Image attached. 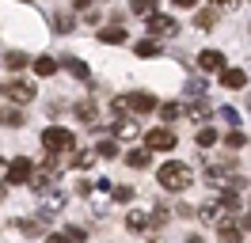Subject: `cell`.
<instances>
[{"label":"cell","mask_w":251,"mask_h":243,"mask_svg":"<svg viewBox=\"0 0 251 243\" xmlns=\"http://www.w3.org/2000/svg\"><path fill=\"white\" fill-rule=\"evenodd\" d=\"M156 179H160V186H164V190L179 194V190H187V186H190V179H194V175H190V167H187V164H179V160H168V164L156 171Z\"/></svg>","instance_id":"obj_1"},{"label":"cell","mask_w":251,"mask_h":243,"mask_svg":"<svg viewBox=\"0 0 251 243\" xmlns=\"http://www.w3.org/2000/svg\"><path fill=\"white\" fill-rule=\"evenodd\" d=\"M73 133L69 129H61V125H50L46 133H42V148L50 152V156H65V152H73Z\"/></svg>","instance_id":"obj_2"},{"label":"cell","mask_w":251,"mask_h":243,"mask_svg":"<svg viewBox=\"0 0 251 243\" xmlns=\"http://www.w3.org/2000/svg\"><path fill=\"white\" fill-rule=\"evenodd\" d=\"M114 110L149 114V110H156V99H152V95H145V91H129V95H122V99H114Z\"/></svg>","instance_id":"obj_3"},{"label":"cell","mask_w":251,"mask_h":243,"mask_svg":"<svg viewBox=\"0 0 251 243\" xmlns=\"http://www.w3.org/2000/svg\"><path fill=\"white\" fill-rule=\"evenodd\" d=\"M0 95H4L8 103L23 106V103H31L38 91H34V84H27V80H12V84H4V91H0Z\"/></svg>","instance_id":"obj_4"},{"label":"cell","mask_w":251,"mask_h":243,"mask_svg":"<svg viewBox=\"0 0 251 243\" xmlns=\"http://www.w3.org/2000/svg\"><path fill=\"white\" fill-rule=\"evenodd\" d=\"M31 171H34V164L27 160V156H19V160H12V164H8L4 179L12 182V186H27V182H31Z\"/></svg>","instance_id":"obj_5"},{"label":"cell","mask_w":251,"mask_h":243,"mask_svg":"<svg viewBox=\"0 0 251 243\" xmlns=\"http://www.w3.org/2000/svg\"><path fill=\"white\" fill-rule=\"evenodd\" d=\"M145 19H149V34H156V38H172V34H179V23H175L172 15L152 12V15H145Z\"/></svg>","instance_id":"obj_6"},{"label":"cell","mask_w":251,"mask_h":243,"mask_svg":"<svg viewBox=\"0 0 251 243\" xmlns=\"http://www.w3.org/2000/svg\"><path fill=\"white\" fill-rule=\"evenodd\" d=\"M145 145L168 152V148H175V133H172V129H149V133H145Z\"/></svg>","instance_id":"obj_7"},{"label":"cell","mask_w":251,"mask_h":243,"mask_svg":"<svg viewBox=\"0 0 251 243\" xmlns=\"http://www.w3.org/2000/svg\"><path fill=\"white\" fill-rule=\"evenodd\" d=\"M225 217H228V205H225V201H205L202 209H198V220H205V224H217Z\"/></svg>","instance_id":"obj_8"},{"label":"cell","mask_w":251,"mask_h":243,"mask_svg":"<svg viewBox=\"0 0 251 243\" xmlns=\"http://www.w3.org/2000/svg\"><path fill=\"white\" fill-rule=\"evenodd\" d=\"M198 69H202V73H221V69H225V53H221V49H202V53H198Z\"/></svg>","instance_id":"obj_9"},{"label":"cell","mask_w":251,"mask_h":243,"mask_svg":"<svg viewBox=\"0 0 251 243\" xmlns=\"http://www.w3.org/2000/svg\"><path fill=\"white\" fill-rule=\"evenodd\" d=\"M221 84H225L228 91H240L244 84H248V73H244V69H221Z\"/></svg>","instance_id":"obj_10"},{"label":"cell","mask_w":251,"mask_h":243,"mask_svg":"<svg viewBox=\"0 0 251 243\" xmlns=\"http://www.w3.org/2000/svg\"><path fill=\"white\" fill-rule=\"evenodd\" d=\"M149 224H152V217H149L145 209H129L126 213V228H129V232H145Z\"/></svg>","instance_id":"obj_11"},{"label":"cell","mask_w":251,"mask_h":243,"mask_svg":"<svg viewBox=\"0 0 251 243\" xmlns=\"http://www.w3.org/2000/svg\"><path fill=\"white\" fill-rule=\"evenodd\" d=\"M27 65H31V57H27V53H19V49H8V53H4V69H12V73L27 69Z\"/></svg>","instance_id":"obj_12"},{"label":"cell","mask_w":251,"mask_h":243,"mask_svg":"<svg viewBox=\"0 0 251 243\" xmlns=\"http://www.w3.org/2000/svg\"><path fill=\"white\" fill-rule=\"evenodd\" d=\"M141 133V129H137V122H114V137H118V141H133V137Z\"/></svg>","instance_id":"obj_13"},{"label":"cell","mask_w":251,"mask_h":243,"mask_svg":"<svg viewBox=\"0 0 251 243\" xmlns=\"http://www.w3.org/2000/svg\"><path fill=\"white\" fill-rule=\"evenodd\" d=\"M46 220H50V213H42L38 220H19V228H23V236H42V232H46Z\"/></svg>","instance_id":"obj_14"},{"label":"cell","mask_w":251,"mask_h":243,"mask_svg":"<svg viewBox=\"0 0 251 243\" xmlns=\"http://www.w3.org/2000/svg\"><path fill=\"white\" fill-rule=\"evenodd\" d=\"M34 73H38V76H53V73H57V61L46 57V53H42V57H34Z\"/></svg>","instance_id":"obj_15"},{"label":"cell","mask_w":251,"mask_h":243,"mask_svg":"<svg viewBox=\"0 0 251 243\" xmlns=\"http://www.w3.org/2000/svg\"><path fill=\"white\" fill-rule=\"evenodd\" d=\"M99 42L118 46V42H126V30H122V27H107V30H99Z\"/></svg>","instance_id":"obj_16"},{"label":"cell","mask_w":251,"mask_h":243,"mask_svg":"<svg viewBox=\"0 0 251 243\" xmlns=\"http://www.w3.org/2000/svg\"><path fill=\"white\" fill-rule=\"evenodd\" d=\"M217 232H221V240H225V243H240V228L228 224V220H217Z\"/></svg>","instance_id":"obj_17"},{"label":"cell","mask_w":251,"mask_h":243,"mask_svg":"<svg viewBox=\"0 0 251 243\" xmlns=\"http://www.w3.org/2000/svg\"><path fill=\"white\" fill-rule=\"evenodd\" d=\"M65 69H69V73L76 76V80H92V73H88V65H84V61H76V57H69V61H65Z\"/></svg>","instance_id":"obj_18"},{"label":"cell","mask_w":251,"mask_h":243,"mask_svg":"<svg viewBox=\"0 0 251 243\" xmlns=\"http://www.w3.org/2000/svg\"><path fill=\"white\" fill-rule=\"evenodd\" d=\"M126 164L141 171V167H149V152H145V148H133V152H126Z\"/></svg>","instance_id":"obj_19"},{"label":"cell","mask_w":251,"mask_h":243,"mask_svg":"<svg viewBox=\"0 0 251 243\" xmlns=\"http://www.w3.org/2000/svg\"><path fill=\"white\" fill-rule=\"evenodd\" d=\"M76 114H80V122H95L99 118V106H95L92 99H84V103L76 106Z\"/></svg>","instance_id":"obj_20"},{"label":"cell","mask_w":251,"mask_h":243,"mask_svg":"<svg viewBox=\"0 0 251 243\" xmlns=\"http://www.w3.org/2000/svg\"><path fill=\"white\" fill-rule=\"evenodd\" d=\"M53 27L61 30V34H69V30L76 27V19H73V15H65V12H57V15H53Z\"/></svg>","instance_id":"obj_21"},{"label":"cell","mask_w":251,"mask_h":243,"mask_svg":"<svg viewBox=\"0 0 251 243\" xmlns=\"http://www.w3.org/2000/svg\"><path fill=\"white\" fill-rule=\"evenodd\" d=\"M95 160H99V156H95V148H92V152H73V160H69V164H76V167H92Z\"/></svg>","instance_id":"obj_22"},{"label":"cell","mask_w":251,"mask_h":243,"mask_svg":"<svg viewBox=\"0 0 251 243\" xmlns=\"http://www.w3.org/2000/svg\"><path fill=\"white\" fill-rule=\"evenodd\" d=\"M187 118H190V122H205V118H209V106H205V103L187 106Z\"/></svg>","instance_id":"obj_23"},{"label":"cell","mask_w":251,"mask_h":243,"mask_svg":"<svg viewBox=\"0 0 251 243\" xmlns=\"http://www.w3.org/2000/svg\"><path fill=\"white\" fill-rule=\"evenodd\" d=\"M129 8H133V15H152L156 12V0H133Z\"/></svg>","instance_id":"obj_24"},{"label":"cell","mask_w":251,"mask_h":243,"mask_svg":"<svg viewBox=\"0 0 251 243\" xmlns=\"http://www.w3.org/2000/svg\"><path fill=\"white\" fill-rule=\"evenodd\" d=\"M0 125H12L16 129V125H23V114L19 110H0Z\"/></svg>","instance_id":"obj_25"},{"label":"cell","mask_w":251,"mask_h":243,"mask_svg":"<svg viewBox=\"0 0 251 243\" xmlns=\"http://www.w3.org/2000/svg\"><path fill=\"white\" fill-rule=\"evenodd\" d=\"M95 156H99V160H114V156H118V145H114V141H103V145L95 148Z\"/></svg>","instance_id":"obj_26"},{"label":"cell","mask_w":251,"mask_h":243,"mask_svg":"<svg viewBox=\"0 0 251 243\" xmlns=\"http://www.w3.org/2000/svg\"><path fill=\"white\" fill-rule=\"evenodd\" d=\"M179 114H183V106H179V103H164V106H160V118H164V122H175Z\"/></svg>","instance_id":"obj_27"},{"label":"cell","mask_w":251,"mask_h":243,"mask_svg":"<svg viewBox=\"0 0 251 243\" xmlns=\"http://www.w3.org/2000/svg\"><path fill=\"white\" fill-rule=\"evenodd\" d=\"M160 53V42H152V38H149V42H137V57H156Z\"/></svg>","instance_id":"obj_28"},{"label":"cell","mask_w":251,"mask_h":243,"mask_svg":"<svg viewBox=\"0 0 251 243\" xmlns=\"http://www.w3.org/2000/svg\"><path fill=\"white\" fill-rule=\"evenodd\" d=\"M213 141H217V129H209V125H205V129H198V145H202V148H209Z\"/></svg>","instance_id":"obj_29"},{"label":"cell","mask_w":251,"mask_h":243,"mask_svg":"<svg viewBox=\"0 0 251 243\" xmlns=\"http://www.w3.org/2000/svg\"><path fill=\"white\" fill-rule=\"evenodd\" d=\"M213 23H217V12H198V27L202 30H209Z\"/></svg>","instance_id":"obj_30"},{"label":"cell","mask_w":251,"mask_h":243,"mask_svg":"<svg viewBox=\"0 0 251 243\" xmlns=\"http://www.w3.org/2000/svg\"><path fill=\"white\" fill-rule=\"evenodd\" d=\"M221 118L228 122V125H240V114H236L232 106H221Z\"/></svg>","instance_id":"obj_31"},{"label":"cell","mask_w":251,"mask_h":243,"mask_svg":"<svg viewBox=\"0 0 251 243\" xmlns=\"http://www.w3.org/2000/svg\"><path fill=\"white\" fill-rule=\"evenodd\" d=\"M225 141H228V148H244V133H240V129H236V133H228Z\"/></svg>","instance_id":"obj_32"},{"label":"cell","mask_w":251,"mask_h":243,"mask_svg":"<svg viewBox=\"0 0 251 243\" xmlns=\"http://www.w3.org/2000/svg\"><path fill=\"white\" fill-rule=\"evenodd\" d=\"M129 197H133V186H118L114 190V201H129Z\"/></svg>","instance_id":"obj_33"},{"label":"cell","mask_w":251,"mask_h":243,"mask_svg":"<svg viewBox=\"0 0 251 243\" xmlns=\"http://www.w3.org/2000/svg\"><path fill=\"white\" fill-rule=\"evenodd\" d=\"M73 8H80V12H88V8H92V0H73Z\"/></svg>","instance_id":"obj_34"},{"label":"cell","mask_w":251,"mask_h":243,"mask_svg":"<svg viewBox=\"0 0 251 243\" xmlns=\"http://www.w3.org/2000/svg\"><path fill=\"white\" fill-rule=\"evenodd\" d=\"M46 243H73V240H69V236H65V232H61V236H50Z\"/></svg>","instance_id":"obj_35"},{"label":"cell","mask_w":251,"mask_h":243,"mask_svg":"<svg viewBox=\"0 0 251 243\" xmlns=\"http://www.w3.org/2000/svg\"><path fill=\"white\" fill-rule=\"evenodd\" d=\"M175 8H194V4H198V0H172Z\"/></svg>","instance_id":"obj_36"},{"label":"cell","mask_w":251,"mask_h":243,"mask_svg":"<svg viewBox=\"0 0 251 243\" xmlns=\"http://www.w3.org/2000/svg\"><path fill=\"white\" fill-rule=\"evenodd\" d=\"M187 243H205V240H202V236H190V240H187Z\"/></svg>","instance_id":"obj_37"},{"label":"cell","mask_w":251,"mask_h":243,"mask_svg":"<svg viewBox=\"0 0 251 243\" xmlns=\"http://www.w3.org/2000/svg\"><path fill=\"white\" fill-rule=\"evenodd\" d=\"M209 4H213V8H217V4H232V0H209Z\"/></svg>","instance_id":"obj_38"},{"label":"cell","mask_w":251,"mask_h":243,"mask_svg":"<svg viewBox=\"0 0 251 243\" xmlns=\"http://www.w3.org/2000/svg\"><path fill=\"white\" fill-rule=\"evenodd\" d=\"M4 171H8V167H4V160H0V182H4Z\"/></svg>","instance_id":"obj_39"},{"label":"cell","mask_w":251,"mask_h":243,"mask_svg":"<svg viewBox=\"0 0 251 243\" xmlns=\"http://www.w3.org/2000/svg\"><path fill=\"white\" fill-rule=\"evenodd\" d=\"M244 228H251V213H248V217H244Z\"/></svg>","instance_id":"obj_40"},{"label":"cell","mask_w":251,"mask_h":243,"mask_svg":"<svg viewBox=\"0 0 251 243\" xmlns=\"http://www.w3.org/2000/svg\"><path fill=\"white\" fill-rule=\"evenodd\" d=\"M248 110H251V95H248Z\"/></svg>","instance_id":"obj_41"},{"label":"cell","mask_w":251,"mask_h":243,"mask_svg":"<svg viewBox=\"0 0 251 243\" xmlns=\"http://www.w3.org/2000/svg\"><path fill=\"white\" fill-rule=\"evenodd\" d=\"M0 201H4V190H0Z\"/></svg>","instance_id":"obj_42"}]
</instances>
